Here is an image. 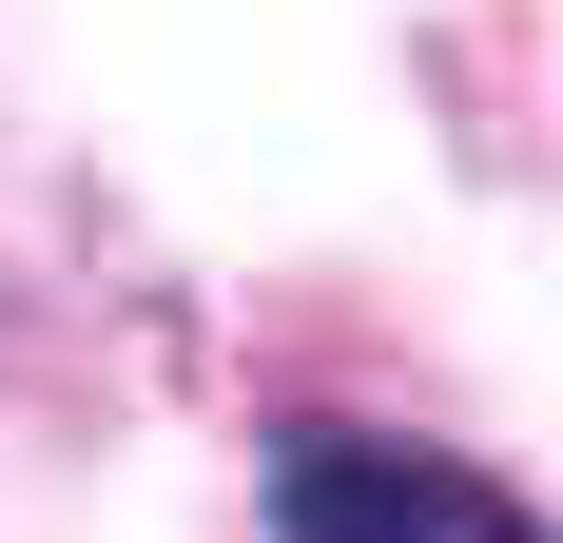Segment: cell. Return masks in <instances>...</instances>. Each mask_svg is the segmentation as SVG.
Here are the masks:
<instances>
[{
	"mask_svg": "<svg viewBox=\"0 0 563 543\" xmlns=\"http://www.w3.org/2000/svg\"><path fill=\"white\" fill-rule=\"evenodd\" d=\"M273 543H544V505H525L506 466H466V446L291 408L273 428Z\"/></svg>",
	"mask_w": 563,
	"mask_h": 543,
	"instance_id": "1",
	"label": "cell"
}]
</instances>
